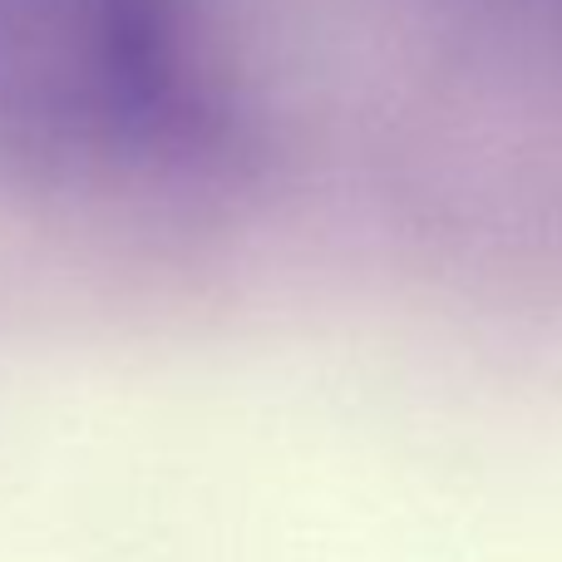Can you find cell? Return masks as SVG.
<instances>
[{"label": "cell", "mask_w": 562, "mask_h": 562, "mask_svg": "<svg viewBox=\"0 0 562 562\" xmlns=\"http://www.w3.org/2000/svg\"><path fill=\"white\" fill-rule=\"evenodd\" d=\"M183 0H0V168L94 188L203 138Z\"/></svg>", "instance_id": "6da1fadb"}]
</instances>
